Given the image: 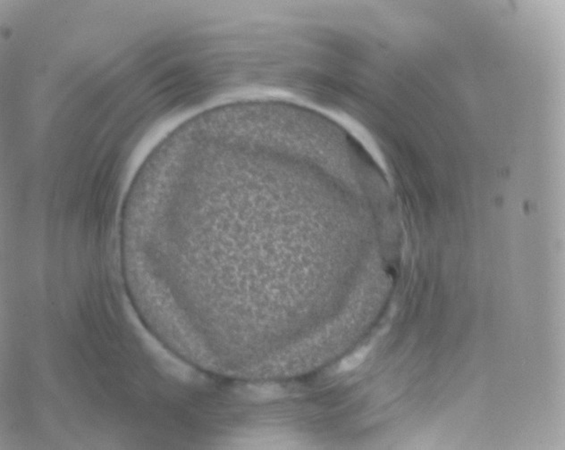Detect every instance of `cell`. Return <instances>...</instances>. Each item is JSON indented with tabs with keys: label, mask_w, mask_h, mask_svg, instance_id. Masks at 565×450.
<instances>
[{
	"label": "cell",
	"mask_w": 565,
	"mask_h": 450,
	"mask_svg": "<svg viewBox=\"0 0 565 450\" xmlns=\"http://www.w3.org/2000/svg\"><path fill=\"white\" fill-rule=\"evenodd\" d=\"M136 322L138 335L141 339V341L143 342L144 345L146 347L149 352L161 363L162 367L166 368L169 373L173 374L174 377L182 379V380L183 379L184 380L189 379L191 377L190 368L170 355V354L166 352L164 348H162V346L156 341L154 337L144 328V326L139 324L138 320H136Z\"/></svg>",
	"instance_id": "obj_1"
},
{
	"label": "cell",
	"mask_w": 565,
	"mask_h": 450,
	"mask_svg": "<svg viewBox=\"0 0 565 450\" xmlns=\"http://www.w3.org/2000/svg\"><path fill=\"white\" fill-rule=\"evenodd\" d=\"M369 349H371V347L365 346L364 348L357 350L356 352L346 357V359L341 362L339 370L341 372L351 371L360 366V364L364 362L366 357H367Z\"/></svg>",
	"instance_id": "obj_2"
}]
</instances>
